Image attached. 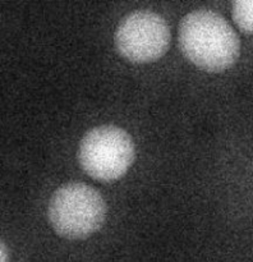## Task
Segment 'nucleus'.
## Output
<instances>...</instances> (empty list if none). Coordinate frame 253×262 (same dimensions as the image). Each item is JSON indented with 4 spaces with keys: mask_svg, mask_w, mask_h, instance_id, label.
<instances>
[{
    "mask_svg": "<svg viewBox=\"0 0 253 262\" xmlns=\"http://www.w3.org/2000/svg\"><path fill=\"white\" fill-rule=\"evenodd\" d=\"M178 36L184 55L201 68L221 71L233 66L239 56L237 32L214 10L197 9L184 15Z\"/></svg>",
    "mask_w": 253,
    "mask_h": 262,
    "instance_id": "f257e3e1",
    "label": "nucleus"
},
{
    "mask_svg": "<svg viewBox=\"0 0 253 262\" xmlns=\"http://www.w3.org/2000/svg\"><path fill=\"white\" fill-rule=\"evenodd\" d=\"M48 215L56 233L77 239L88 237L101 227L106 216V204L91 186L72 182L54 192Z\"/></svg>",
    "mask_w": 253,
    "mask_h": 262,
    "instance_id": "f03ea898",
    "label": "nucleus"
},
{
    "mask_svg": "<svg viewBox=\"0 0 253 262\" xmlns=\"http://www.w3.org/2000/svg\"><path fill=\"white\" fill-rule=\"evenodd\" d=\"M133 160L132 137L117 125L92 128L79 142V164L86 173L100 181H112L124 176Z\"/></svg>",
    "mask_w": 253,
    "mask_h": 262,
    "instance_id": "7ed1b4c3",
    "label": "nucleus"
},
{
    "mask_svg": "<svg viewBox=\"0 0 253 262\" xmlns=\"http://www.w3.org/2000/svg\"><path fill=\"white\" fill-rule=\"evenodd\" d=\"M118 51L132 61H150L168 50L170 28L163 15L148 9L128 13L114 35Z\"/></svg>",
    "mask_w": 253,
    "mask_h": 262,
    "instance_id": "20e7f679",
    "label": "nucleus"
},
{
    "mask_svg": "<svg viewBox=\"0 0 253 262\" xmlns=\"http://www.w3.org/2000/svg\"><path fill=\"white\" fill-rule=\"evenodd\" d=\"M233 18L243 31L253 33V0H237L233 3Z\"/></svg>",
    "mask_w": 253,
    "mask_h": 262,
    "instance_id": "39448f33",
    "label": "nucleus"
},
{
    "mask_svg": "<svg viewBox=\"0 0 253 262\" xmlns=\"http://www.w3.org/2000/svg\"><path fill=\"white\" fill-rule=\"evenodd\" d=\"M0 262H9V251L7 250L4 242H2V248H0Z\"/></svg>",
    "mask_w": 253,
    "mask_h": 262,
    "instance_id": "423d86ee",
    "label": "nucleus"
}]
</instances>
